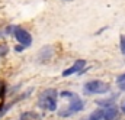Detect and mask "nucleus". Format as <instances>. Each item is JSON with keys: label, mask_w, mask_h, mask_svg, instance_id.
<instances>
[{"label": "nucleus", "mask_w": 125, "mask_h": 120, "mask_svg": "<svg viewBox=\"0 0 125 120\" xmlns=\"http://www.w3.org/2000/svg\"><path fill=\"white\" fill-rule=\"evenodd\" d=\"M116 83L121 86V88H122V90H125V74H122V75H119V77H118Z\"/></svg>", "instance_id": "obj_8"}, {"label": "nucleus", "mask_w": 125, "mask_h": 120, "mask_svg": "<svg viewBox=\"0 0 125 120\" xmlns=\"http://www.w3.org/2000/svg\"><path fill=\"white\" fill-rule=\"evenodd\" d=\"M103 116H105V111L103 110H96V111H93L90 114L89 120H100V119H103Z\"/></svg>", "instance_id": "obj_7"}, {"label": "nucleus", "mask_w": 125, "mask_h": 120, "mask_svg": "<svg viewBox=\"0 0 125 120\" xmlns=\"http://www.w3.org/2000/svg\"><path fill=\"white\" fill-rule=\"evenodd\" d=\"M15 36H16L18 42L21 45H23V46H29L32 43V36L29 35V32L22 29V28H16L15 29Z\"/></svg>", "instance_id": "obj_4"}, {"label": "nucleus", "mask_w": 125, "mask_h": 120, "mask_svg": "<svg viewBox=\"0 0 125 120\" xmlns=\"http://www.w3.org/2000/svg\"><path fill=\"white\" fill-rule=\"evenodd\" d=\"M84 88L87 93H92V94H102L109 90V84H106L103 81H90L86 84Z\"/></svg>", "instance_id": "obj_3"}, {"label": "nucleus", "mask_w": 125, "mask_h": 120, "mask_svg": "<svg viewBox=\"0 0 125 120\" xmlns=\"http://www.w3.org/2000/svg\"><path fill=\"white\" fill-rule=\"evenodd\" d=\"M122 111H124V113H125V103H124V104H122Z\"/></svg>", "instance_id": "obj_11"}, {"label": "nucleus", "mask_w": 125, "mask_h": 120, "mask_svg": "<svg viewBox=\"0 0 125 120\" xmlns=\"http://www.w3.org/2000/svg\"><path fill=\"white\" fill-rule=\"evenodd\" d=\"M84 65H86V61L84 60H77L73 65H71V68H68V69H65V71L62 72V75L67 77V75H71V74H74V72H79V71L83 69Z\"/></svg>", "instance_id": "obj_5"}, {"label": "nucleus", "mask_w": 125, "mask_h": 120, "mask_svg": "<svg viewBox=\"0 0 125 120\" xmlns=\"http://www.w3.org/2000/svg\"><path fill=\"white\" fill-rule=\"evenodd\" d=\"M119 45H121V51L125 55V36H121V41H119Z\"/></svg>", "instance_id": "obj_9"}, {"label": "nucleus", "mask_w": 125, "mask_h": 120, "mask_svg": "<svg viewBox=\"0 0 125 120\" xmlns=\"http://www.w3.org/2000/svg\"><path fill=\"white\" fill-rule=\"evenodd\" d=\"M82 109H83V103H82V100H80L76 94H71V100H70V103H68V109L64 110V111H61L60 116H70L71 113L80 111Z\"/></svg>", "instance_id": "obj_2"}, {"label": "nucleus", "mask_w": 125, "mask_h": 120, "mask_svg": "<svg viewBox=\"0 0 125 120\" xmlns=\"http://www.w3.org/2000/svg\"><path fill=\"white\" fill-rule=\"evenodd\" d=\"M105 120H118L119 119V110L116 107H108L105 110V116H103Z\"/></svg>", "instance_id": "obj_6"}, {"label": "nucleus", "mask_w": 125, "mask_h": 120, "mask_svg": "<svg viewBox=\"0 0 125 120\" xmlns=\"http://www.w3.org/2000/svg\"><path fill=\"white\" fill-rule=\"evenodd\" d=\"M3 93H4V84H3V83L0 81V95H1Z\"/></svg>", "instance_id": "obj_10"}, {"label": "nucleus", "mask_w": 125, "mask_h": 120, "mask_svg": "<svg viewBox=\"0 0 125 120\" xmlns=\"http://www.w3.org/2000/svg\"><path fill=\"white\" fill-rule=\"evenodd\" d=\"M38 104H39V107H42L45 110L54 111L57 109V91L50 88V90H45L44 93H41Z\"/></svg>", "instance_id": "obj_1"}]
</instances>
